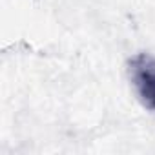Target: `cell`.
<instances>
[{
    "label": "cell",
    "mask_w": 155,
    "mask_h": 155,
    "mask_svg": "<svg viewBox=\"0 0 155 155\" xmlns=\"http://www.w3.org/2000/svg\"><path fill=\"white\" fill-rule=\"evenodd\" d=\"M128 75L142 106L155 113V57L148 53L131 57L128 62Z\"/></svg>",
    "instance_id": "obj_1"
}]
</instances>
